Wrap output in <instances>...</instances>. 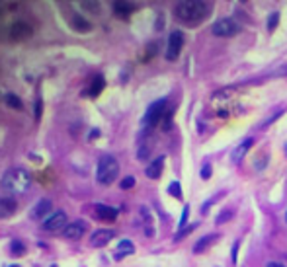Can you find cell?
<instances>
[{
    "mask_svg": "<svg viewBox=\"0 0 287 267\" xmlns=\"http://www.w3.org/2000/svg\"><path fill=\"white\" fill-rule=\"evenodd\" d=\"M4 102H6L8 108H14V110H22V108H24L22 100H20L16 94H6V96H4Z\"/></svg>",
    "mask_w": 287,
    "mask_h": 267,
    "instance_id": "44dd1931",
    "label": "cell"
},
{
    "mask_svg": "<svg viewBox=\"0 0 287 267\" xmlns=\"http://www.w3.org/2000/svg\"><path fill=\"white\" fill-rule=\"evenodd\" d=\"M237 252H239V242H235L233 246V262H237Z\"/></svg>",
    "mask_w": 287,
    "mask_h": 267,
    "instance_id": "1f68e13d",
    "label": "cell"
},
{
    "mask_svg": "<svg viewBox=\"0 0 287 267\" xmlns=\"http://www.w3.org/2000/svg\"><path fill=\"white\" fill-rule=\"evenodd\" d=\"M94 215L98 221H106V222H114L120 215L118 209L110 207V205H94Z\"/></svg>",
    "mask_w": 287,
    "mask_h": 267,
    "instance_id": "7c38bea8",
    "label": "cell"
},
{
    "mask_svg": "<svg viewBox=\"0 0 287 267\" xmlns=\"http://www.w3.org/2000/svg\"><path fill=\"white\" fill-rule=\"evenodd\" d=\"M133 185H135V178H133V176L123 178V179H121V183H120V187H121V189H131Z\"/></svg>",
    "mask_w": 287,
    "mask_h": 267,
    "instance_id": "d4e9b609",
    "label": "cell"
},
{
    "mask_svg": "<svg viewBox=\"0 0 287 267\" xmlns=\"http://www.w3.org/2000/svg\"><path fill=\"white\" fill-rule=\"evenodd\" d=\"M41 108H43V104H41V100H37L35 102V119L41 117Z\"/></svg>",
    "mask_w": 287,
    "mask_h": 267,
    "instance_id": "f546056e",
    "label": "cell"
},
{
    "mask_svg": "<svg viewBox=\"0 0 287 267\" xmlns=\"http://www.w3.org/2000/svg\"><path fill=\"white\" fill-rule=\"evenodd\" d=\"M193 228H197V222H193V224H190V226L182 228V230H180V232L176 234V240H182V238H184V236H188V234H190V232H191Z\"/></svg>",
    "mask_w": 287,
    "mask_h": 267,
    "instance_id": "484cf974",
    "label": "cell"
},
{
    "mask_svg": "<svg viewBox=\"0 0 287 267\" xmlns=\"http://www.w3.org/2000/svg\"><path fill=\"white\" fill-rule=\"evenodd\" d=\"M10 267H20V266H10Z\"/></svg>",
    "mask_w": 287,
    "mask_h": 267,
    "instance_id": "e575fe53",
    "label": "cell"
},
{
    "mask_svg": "<svg viewBox=\"0 0 287 267\" xmlns=\"http://www.w3.org/2000/svg\"><path fill=\"white\" fill-rule=\"evenodd\" d=\"M168 193L174 195L176 199H182V187H180V181H172L168 185Z\"/></svg>",
    "mask_w": 287,
    "mask_h": 267,
    "instance_id": "603a6c76",
    "label": "cell"
},
{
    "mask_svg": "<svg viewBox=\"0 0 287 267\" xmlns=\"http://www.w3.org/2000/svg\"><path fill=\"white\" fill-rule=\"evenodd\" d=\"M231 215H233V213H231V211H227V213H223V215H221V217H219V219H217V224H221V222H223V221H227V219H231Z\"/></svg>",
    "mask_w": 287,
    "mask_h": 267,
    "instance_id": "4dcf8cb0",
    "label": "cell"
},
{
    "mask_svg": "<svg viewBox=\"0 0 287 267\" xmlns=\"http://www.w3.org/2000/svg\"><path fill=\"white\" fill-rule=\"evenodd\" d=\"M135 252V246L131 240H121L120 246H118V252H116V260H123L125 256H131Z\"/></svg>",
    "mask_w": 287,
    "mask_h": 267,
    "instance_id": "d6986e66",
    "label": "cell"
},
{
    "mask_svg": "<svg viewBox=\"0 0 287 267\" xmlns=\"http://www.w3.org/2000/svg\"><path fill=\"white\" fill-rule=\"evenodd\" d=\"M266 267H284V266H282V264H268Z\"/></svg>",
    "mask_w": 287,
    "mask_h": 267,
    "instance_id": "836d02e7",
    "label": "cell"
},
{
    "mask_svg": "<svg viewBox=\"0 0 287 267\" xmlns=\"http://www.w3.org/2000/svg\"><path fill=\"white\" fill-rule=\"evenodd\" d=\"M71 25H72V29L76 33H90L92 31V23L84 16H80V14H72L71 16Z\"/></svg>",
    "mask_w": 287,
    "mask_h": 267,
    "instance_id": "4fadbf2b",
    "label": "cell"
},
{
    "mask_svg": "<svg viewBox=\"0 0 287 267\" xmlns=\"http://www.w3.org/2000/svg\"><path fill=\"white\" fill-rule=\"evenodd\" d=\"M252 144H254V138H252V136L244 138V140H242V142H240V144L233 150V156H231V158H233V162H235V164H237V162H240V160L246 156V152L252 148Z\"/></svg>",
    "mask_w": 287,
    "mask_h": 267,
    "instance_id": "5bb4252c",
    "label": "cell"
},
{
    "mask_svg": "<svg viewBox=\"0 0 287 267\" xmlns=\"http://www.w3.org/2000/svg\"><path fill=\"white\" fill-rule=\"evenodd\" d=\"M278 22H280V12H272V16L268 18V29L274 31L278 27Z\"/></svg>",
    "mask_w": 287,
    "mask_h": 267,
    "instance_id": "cb8c5ba5",
    "label": "cell"
},
{
    "mask_svg": "<svg viewBox=\"0 0 287 267\" xmlns=\"http://www.w3.org/2000/svg\"><path fill=\"white\" fill-rule=\"evenodd\" d=\"M86 222H82V221H74V222H69L67 224V228L63 230V236L67 238V240H80L84 234H86Z\"/></svg>",
    "mask_w": 287,
    "mask_h": 267,
    "instance_id": "30bf717a",
    "label": "cell"
},
{
    "mask_svg": "<svg viewBox=\"0 0 287 267\" xmlns=\"http://www.w3.org/2000/svg\"><path fill=\"white\" fill-rule=\"evenodd\" d=\"M219 238H221L219 234H207V236H203L201 240L195 242V246H193V254H201V252H205V250H207L209 246H213Z\"/></svg>",
    "mask_w": 287,
    "mask_h": 267,
    "instance_id": "ac0fdd59",
    "label": "cell"
},
{
    "mask_svg": "<svg viewBox=\"0 0 287 267\" xmlns=\"http://www.w3.org/2000/svg\"><path fill=\"white\" fill-rule=\"evenodd\" d=\"M10 252H12V256H24V254H25V246H24L20 240H12Z\"/></svg>",
    "mask_w": 287,
    "mask_h": 267,
    "instance_id": "7402d4cb",
    "label": "cell"
},
{
    "mask_svg": "<svg viewBox=\"0 0 287 267\" xmlns=\"http://www.w3.org/2000/svg\"><path fill=\"white\" fill-rule=\"evenodd\" d=\"M31 35H33L31 25H29L27 22H22V20L14 22V23L10 25V31H8V37H10L12 41H25V39H29Z\"/></svg>",
    "mask_w": 287,
    "mask_h": 267,
    "instance_id": "ba28073f",
    "label": "cell"
},
{
    "mask_svg": "<svg viewBox=\"0 0 287 267\" xmlns=\"http://www.w3.org/2000/svg\"><path fill=\"white\" fill-rule=\"evenodd\" d=\"M51 209H53L51 199L43 197V199H39V201L35 203V207L29 211V219H31V221H43V217H47V215L51 213Z\"/></svg>",
    "mask_w": 287,
    "mask_h": 267,
    "instance_id": "9c48e42d",
    "label": "cell"
},
{
    "mask_svg": "<svg viewBox=\"0 0 287 267\" xmlns=\"http://www.w3.org/2000/svg\"><path fill=\"white\" fill-rule=\"evenodd\" d=\"M114 236H116L114 230H110V228H100V230H94V232L90 234V244H92L94 248H102V246H106Z\"/></svg>",
    "mask_w": 287,
    "mask_h": 267,
    "instance_id": "8fae6325",
    "label": "cell"
},
{
    "mask_svg": "<svg viewBox=\"0 0 287 267\" xmlns=\"http://www.w3.org/2000/svg\"><path fill=\"white\" fill-rule=\"evenodd\" d=\"M104 86H106L104 76H102V74H96V76H94V82H92V84H90V88H88V96L96 98V96L104 90Z\"/></svg>",
    "mask_w": 287,
    "mask_h": 267,
    "instance_id": "ffe728a7",
    "label": "cell"
},
{
    "mask_svg": "<svg viewBox=\"0 0 287 267\" xmlns=\"http://www.w3.org/2000/svg\"><path fill=\"white\" fill-rule=\"evenodd\" d=\"M211 31L217 37H235L240 31V23H237L233 18H221L213 23Z\"/></svg>",
    "mask_w": 287,
    "mask_h": 267,
    "instance_id": "5b68a950",
    "label": "cell"
},
{
    "mask_svg": "<svg viewBox=\"0 0 287 267\" xmlns=\"http://www.w3.org/2000/svg\"><path fill=\"white\" fill-rule=\"evenodd\" d=\"M98 134H100V131H98V129H94V131L90 133V136H88V138H90V140H94V138H98Z\"/></svg>",
    "mask_w": 287,
    "mask_h": 267,
    "instance_id": "d6a6232c",
    "label": "cell"
},
{
    "mask_svg": "<svg viewBox=\"0 0 287 267\" xmlns=\"http://www.w3.org/2000/svg\"><path fill=\"white\" fill-rule=\"evenodd\" d=\"M120 176V162L112 156V154H104L98 160V170H96V178L102 185H110L118 179Z\"/></svg>",
    "mask_w": 287,
    "mask_h": 267,
    "instance_id": "3957f363",
    "label": "cell"
},
{
    "mask_svg": "<svg viewBox=\"0 0 287 267\" xmlns=\"http://www.w3.org/2000/svg\"><path fill=\"white\" fill-rule=\"evenodd\" d=\"M211 174H213L211 166H209V164H205V166L201 168V174H199V176H201V179H209V178H211Z\"/></svg>",
    "mask_w": 287,
    "mask_h": 267,
    "instance_id": "4316f807",
    "label": "cell"
},
{
    "mask_svg": "<svg viewBox=\"0 0 287 267\" xmlns=\"http://www.w3.org/2000/svg\"><path fill=\"white\" fill-rule=\"evenodd\" d=\"M168 113V102L166 100H156L148 106V110L144 111V117H143V125L146 129H152L156 127L158 123H162L164 115Z\"/></svg>",
    "mask_w": 287,
    "mask_h": 267,
    "instance_id": "277c9868",
    "label": "cell"
},
{
    "mask_svg": "<svg viewBox=\"0 0 287 267\" xmlns=\"http://www.w3.org/2000/svg\"><path fill=\"white\" fill-rule=\"evenodd\" d=\"M18 203L12 197H0V219H8L16 213Z\"/></svg>",
    "mask_w": 287,
    "mask_h": 267,
    "instance_id": "2e32d148",
    "label": "cell"
},
{
    "mask_svg": "<svg viewBox=\"0 0 287 267\" xmlns=\"http://www.w3.org/2000/svg\"><path fill=\"white\" fill-rule=\"evenodd\" d=\"M112 8H114V12H116V16H120V18H129L133 12H135V4H131V2H114L112 4Z\"/></svg>",
    "mask_w": 287,
    "mask_h": 267,
    "instance_id": "e0dca14e",
    "label": "cell"
},
{
    "mask_svg": "<svg viewBox=\"0 0 287 267\" xmlns=\"http://www.w3.org/2000/svg\"><path fill=\"white\" fill-rule=\"evenodd\" d=\"M188 215H190V207L186 205V207H184V211H182V219H180V230H182V228H186V221H188Z\"/></svg>",
    "mask_w": 287,
    "mask_h": 267,
    "instance_id": "83f0119b",
    "label": "cell"
},
{
    "mask_svg": "<svg viewBox=\"0 0 287 267\" xmlns=\"http://www.w3.org/2000/svg\"><path fill=\"white\" fill-rule=\"evenodd\" d=\"M211 16V4L203 0H182L174 6V18L186 25H199Z\"/></svg>",
    "mask_w": 287,
    "mask_h": 267,
    "instance_id": "6da1fadb",
    "label": "cell"
},
{
    "mask_svg": "<svg viewBox=\"0 0 287 267\" xmlns=\"http://www.w3.org/2000/svg\"><path fill=\"white\" fill-rule=\"evenodd\" d=\"M82 6L94 10V14H98V10H100V4H98V2H82Z\"/></svg>",
    "mask_w": 287,
    "mask_h": 267,
    "instance_id": "f1b7e54d",
    "label": "cell"
},
{
    "mask_svg": "<svg viewBox=\"0 0 287 267\" xmlns=\"http://www.w3.org/2000/svg\"><path fill=\"white\" fill-rule=\"evenodd\" d=\"M184 33L180 29H174L170 35H168V43H166V61H176L182 53V47H184Z\"/></svg>",
    "mask_w": 287,
    "mask_h": 267,
    "instance_id": "8992f818",
    "label": "cell"
},
{
    "mask_svg": "<svg viewBox=\"0 0 287 267\" xmlns=\"http://www.w3.org/2000/svg\"><path fill=\"white\" fill-rule=\"evenodd\" d=\"M162 166H164V156L154 158V160L148 164V168L144 170L146 178H148V179H158V178L162 176Z\"/></svg>",
    "mask_w": 287,
    "mask_h": 267,
    "instance_id": "9a60e30c",
    "label": "cell"
},
{
    "mask_svg": "<svg viewBox=\"0 0 287 267\" xmlns=\"http://www.w3.org/2000/svg\"><path fill=\"white\" fill-rule=\"evenodd\" d=\"M29 185H31V178L22 168H12L2 178V189L10 191V193H25L29 189Z\"/></svg>",
    "mask_w": 287,
    "mask_h": 267,
    "instance_id": "7a4b0ae2",
    "label": "cell"
},
{
    "mask_svg": "<svg viewBox=\"0 0 287 267\" xmlns=\"http://www.w3.org/2000/svg\"><path fill=\"white\" fill-rule=\"evenodd\" d=\"M67 228V213L65 211H57L53 215H49L45 221H43V230L45 232H59V230H65Z\"/></svg>",
    "mask_w": 287,
    "mask_h": 267,
    "instance_id": "52a82bcc",
    "label": "cell"
},
{
    "mask_svg": "<svg viewBox=\"0 0 287 267\" xmlns=\"http://www.w3.org/2000/svg\"><path fill=\"white\" fill-rule=\"evenodd\" d=\"M286 222H287V213H286Z\"/></svg>",
    "mask_w": 287,
    "mask_h": 267,
    "instance_id": "d590c367",
    "label": "cell"
}]
</instances>
